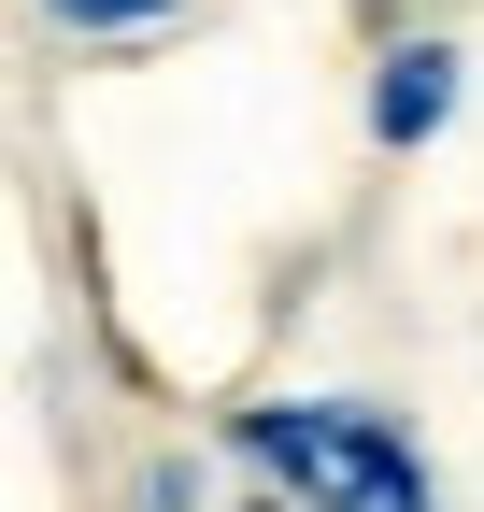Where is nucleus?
<instances>
[{"mask_svg":"<svg viewBox=\"0 0 484 512\" xmlns=\"http://www.w3.org/2000/svg\"><path fill=\"white\" fill-rule=\"evenodd\" d=\"M242 441H257V470L299 484V512H428L413 441L356 399H271V413H242Z\"/></svg>","mask_w":484,"mask_h":512,"instance_id":"f257e3e1","label":"nucleus"},{"mask_svg":"<svg viewBox=\"0 0 484 512\" xmlns=\"http://www.w3.org/2000/svg\"><path fill=\"white\" fill-rule=\"evenodd\" d=\"M442 114H456V57H442V43H399L385 86H371V128H385V143H428Z\"/></svg>","mask_w":484,"mask_h":512,"instance_id":"f03ea898","label":"nucleus"},{"mask_svg":"<svg viewBox=\"0 0 484 512\" xmlns=\"http://www.w3.org/2000/svg\"><path fill=\"white\" fill-rule=\"evenodd\" d=\"M57 15H86V29H129V15H171V0H57Z\"/></svg>","mask_w":484,"mask_h":512,"instance_id":"7ed1b4c3","label":"nucleus"}]
</instances>
